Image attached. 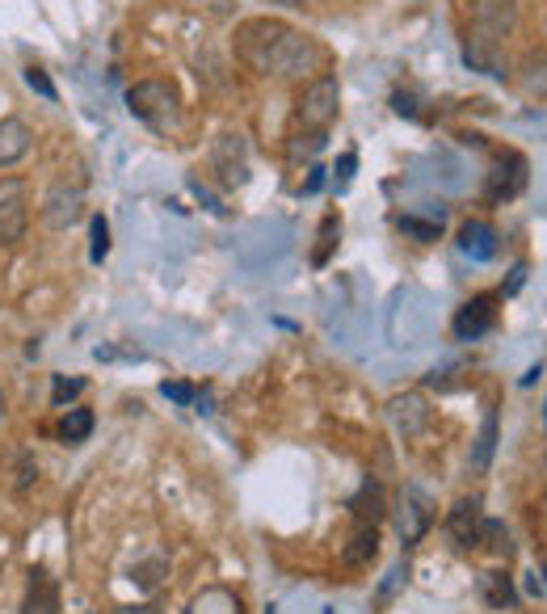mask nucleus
Masks as SVG:
<instances>
[{
    "label": "nucleus",
    "mask_w": 547,
    "mask_h": 614,
    "mask_svg": "<svg viewBox=\"0 0 547 614\" xmlns=\"http://www.w3.org/2000/svg\"><path fill=\"white\" fill-rule=\"evenodd\" d=\"M481 543L493 551V555H509V530H505L502 522H493V518H484Z\"/></svg>",
    "instance_id": "cd10ccee"
},
{
    "label": "nucleus",
    "mask_w": 547,
    "mask_h": 614,
    "mask_svg": "<svg viewBox=\"0 0 547 614\" xmlns=\"http://www.w3.org/2000/svg\"><path fill=\"white\" fill-rule=\"evenodd\" d=\"M89 257L93 261H105V253H110V223H105V215H93V223H89Z\"/></svg>",
    "instance_id": "bb28decb"
},
{
    "label": "nucleus",
    "mask_w": 547,
    "mask_h": 614,
    "mask_svg": "<svg viewBox=\"0 0 547 614\" xmlns=\"http://www.w3.org/2000/svg\"><path fill=\"white\" fill-rule=\"evenodd\" d=\"M30 144H34V135H30V127L21 118H0V169L18 165L21 156L30 152Z\"/></svg>",
    "instance_id": "dca6fc26"
},
{
    "label": "nucleus",
    "mask_w": 547,
    "mask_h": 614,
    "mask_svg": "<svg viewBox=\"0 0 547 614\" xmlns=\"http://www.w3.org/2000/svg\"><path fill=\"white\" fill-rule=\"evenodd\" d=\"M240 55H245L257 72L278 76V81H303V76L320 72V64H324L320 43L282 22L240 25Z\"/></svg>",
    "instance_id": "f257e3e1"
},
{
    "label": "nucleus",
    "mask_w": 547,
    "mask_h": 614,
    "mask_svg": "<svg viewBox=\"0 0 547 614\" xmlns=\"http://www.w3.org/2000/svg\"><path fill=\"white\" fill-rule=\"evenodd\" d=\"M270 4H282V9H303L308 0H270Z\"/></svg>",
    "instance_id": "e433bc0d"
},
{
    "label": "nucleus",
    "mask_w": 547,
    "mask_h": 614,
    "mask_svg": "<svg viewBox=\"0 0 547 614\" xmlns=\"http://www.w3.org/2000/svg\"><path fill=\"white\" fill-rule=\"evenodd\" d=\"M165 576H168V560H165V555H152V560H144L140 569L131 572V581H135L140 590H156Z\"/></svg>",
    "instance_id": "393cba45"
},
{
    "label": "nucleus",
    "mask_w": 547,
    "mask_h": 614,
    "mask_svg": "<svg viewBox=\"0 0 547 614\" xmlns=\"http://www.w3.org/2000/svg\"><path fill=\"white\" fill-rule=\"evenodd\" d=\"M34 480H39V464H34V455H30V450H18V480H13L18 492H25Z\"/></svg>",
    "instance_id": "c85d7f7f"
},
{
    "label": "nucleus",
    "mask_w": 547,
    "mask_h": 614,
    "mask_svg": "<svg viewBox=\"0 0 547 614\" xmlns=\"http://www.w3.org/2000/svg\"><path fill=\"white\" fill-rule=\"evenodd\" d=\"M0 417H4V396H0Z\"/></svg>",
    "instance_id": "4c0bfd02"
},
{
    "label": "nucleus",
    "mask_w": 547,
    "mask_h": 614,
    "mask_svg": "<svg viewBox=\"0 0 547 614\" xmlns=\"http://www.w3.org/2000/svg\"><path fill=\"white\" fill-rule=\"evenodd\" d=\"M446 530H451V539H455V548L472 551L481 548V530H484V513H481V501H472V497H463L460 506L446 513Z\"/></svg>",
    "instance_id": "f8f14e48"
},
{
    "label": "nucleus",
    "mask_w": 547,
    "mask_h": 614,
    "mask_svg": "<svg viewBox=\"0 0 547 614\" xmlns=\"http://www.w3.org/2000/svg\"><path fill=\"white\" fill-rule=\"evenodd\" d=\"M350 513L358 518V527H379V522H383L388 506H383V488H379V480H362V488H358L354 501H350Z\"/></svg>",
    "instance_id": "f3484780"
},
{
    "label": "nucleus",
    "mask_w": 547,
    "mask_h": 614,
    "mask_svg": "<svg viewBox=\"0 0 547 614\" xmlns=\"http://www.w3.org/2000/svg\"><path fill=\"white\" fill-rule=\"evenodd\" d=\"M514 85L530 102H547V46H530L518 67H514Z\"/></svg>",
    "instance_id": "ddd939ff"
},
{
    "label": "nucleus",
    "mask_w": 547,
    "mask_h": 614,
    "mask_svg": "<svg viewBox=\"0 0 547 614\" xmlns=\"http://www.w3.org/2000/svg\"><path fill=\"white\" fill-rule=\"evenodd\" d=\"M114 614H165V611H161V606H152V602H147V606H123V611H114Z\"/></svg>",
    "instance_id": "c9c22d12"
},
{
    "label": "nucleus",
    "mask_w": 547,
    "mask_h": 614,
    "mask_svg": "<svg viewBox=\"0 0 547 614\" xmlns=\"http://www.w3.org/2000/svg\"><path fill=\"white\" fill-rule=\"evenodd\" d=\"M514 25H518V0H476L463 64L493 81H505V39L514 34Z\"/></svg>",
    "instance_id": "f03ea898"
},
{
    "label": "nucleus",
    "mask_w": 547,
    "mask_h": 614,
    "mask_svg": "<svg viewBox=\"0 0 547 614\" xmlns=\"http://www.w3.org/2000/svg\"><path fill=\"white\" fill-rule=\"evenodd\" d=\"M392 110L404 114V118H417V97H413V93H396V97H392Z\"/></svg>",
    "instance_id": "72a5a7b5"
},
{
    "label": "nucleus",
    "mask_w": 547,
    "mask_h": 614,
    "mask_svg": "<svg viewBox=\"0 0 547 614\" xmlns=\"http://www.w3.org/2000/svg\"><path fill=\"white\" fill-rule=\"evenodd\" d=\"M186 614H240V602L228 590H207L189 602Z\"/></svg>",
    "instance_id": "4be33fe9"
},
{
    "label": "nucleus",
    "mask_w": 547,
    "mask_h": 614,
    "mask_svg": "<svg viewBox=\"0 0 547 614\" xmlns=\"http://www.w3.org/2000/svg\"><path fill=\"white\" fill-rule=\"evenodd\" d=\"M497 228L484 219H467L460 228V253H467L472 261H493L497 257Z\"/></svg>",
    "instance_id": "2eb2a0df"
},
{
    "label": "nucleus",
    "mask_w": 547,
    "mask_h": 614,
    "mask_svg": "<svg viewBox=\"0 0 547 614\" xmlns=\"http://www.w3.org/2000/svg\"><path fill=\"white\" fill-rule=\"evenodd\" d=\"M25 85L34 89V93H39V97H47V102H55V85H51V81H47V72H42V67H25Z\"/></svg>",
    "instance_id": "c756f323"
},
{
    "label": "nucleus",
    "mask_w": 547,
    "mask_h": 614,
    "mask_svg": "<svg viewBox=\"0 0 547 614\" xmlns=\"http://www.w3.org/2000/svg\"><path fill=\"white\" fill-rule=\"evenodd\" d=\"M84 392V379H63V375H55V387H51V400L55 404H68L72 396H81Z\"/></svg>",
    "instance_id": "7c9ffc66"
},
{
    "label": "nucleus",
    "mask_w": 547,
    "mask_h": 614,
    "mask_svg": "<svg viewBox=\"0 0 547 614\" xmlns=\"http://www.w3.org/2000/svg\"><path fill=\"white\" fill-rule=\"evenodd\" d=\"M89 434H93V413H89V408H68V413H63V422H60L63 443L81 446Z\"/></svg>",
    "instance_id": "5701e85b"
},
{
    "label": "nucleus",
    "mask_w": 547,
    "mask_h": 614,
    "mask_svg": "<svg viewBox=\"0 0 547 614\" xmlns=\"http://www.w3.org/2000/svg\"><path fill=\"white\" fill-rule=\"evenodd\" d=\"M126 110L152 131H177L182 123V93L177 85H168V81H140V85L126 89Z\"/></svg>",
    "instance_id": "7ed1b4c3"
},
{
    "label": "nucleus",
    "mask_w": 547,
    "mask_h": 614,
    "mask_svg": "<svg viewBox=\"0 0 547 614\" xmlns=\"http://www.w3.org/2000/svg\"><path fill=\"white\" fill-rule=\"evenodd\" d=\"M544 422H547V404H544Z\"/></svg>",
    "instance_id": "58836bf2"
},
{
    "label": "nucleus",
    "mask_w": 547,
    "mask_h": 614,
    "mask_svg": "<svg viewBox=\"0 0 547 614\" xmlns=\"http://www.w3.org/2000/svg\"><path fill=\"white\" fill-rule=\"evenodd\" d=\"M354 169H358V156L354 152H345V156H341V160H337V190H345V186H350V177H354Z\"/></svg>",
    "instance_id": "2f4dec72"
},
{
    "label": "nucleus",
    "mask_w": 547,
    "mask_h": 614,
    "mask_svg": "<svg viewBox=\"0 0 547 614\" xmlns=\"http://www.w3.org/2000/svg\"><path fill=\"white\" fill-rule=\"evenodd\" d=\"M388 417L396 425V434L417 438V434H425V425H430V404H425L421 392H404V396L388 400Z\"/></svg>",
    "instance_id": "9b49d317"
},
{
    "label": "nucleus",
    "mask_w": 547,
    "mask_h": 614,
    "mask_svg": "<svg viewBox=\"0 0 547 614\" xmlns=\"http://www.w3.org/2000/svg\"><path fill=\"white\" fill-rule=\"evenodd\" d=\"M21 614H60V590L51 581L47 569L30 572V585H25V597H21Z\"/></svg>",
    "instance_id": "4468645a"
},
{
    "label": "nucleus",
    "mask_w": 547,
    "mask_h": 614,
    "mask_svg": "<svg viewBox=\"0 0 547 614\" xmlns=\"http://www.w3.org/2000/svg\"><path fill=\"white\" fill-rule=\"evenodd\" d=\"M493 450H497V408L484 413V425L481 434H476V446H472V467L484 471V467L493 464Z\"/></svg>",
    "instance_id": "aec40b11"
},
{
    "label": "nucleus",
    "mask_w": 547,
    "mask_h": 614,
    "mask_svg": "<svg viewBox=\"0 0 547 614\" xmlns=\"http://www.w3.org/2000/svg\"><path fill=\"white\" fill-rule=\"evenodd\" d=\"M337 240H341V215H324V219H320V232H316L312 266H329Z\"/></svg>",
    "instance_id": "412c9836"
},
{
    "label": "nucleus",
    "mask_w": 547,
    "mask_h": 614,
    "mask_svg": "<svg viewBox=\"0 0 547 614\" xmlns=\"http://www.w3.org/2000/svg\"><path fill=\"white\" fill-rule=\"evenodd\" d=\"M84 219V190L81 186H51L47 198H42V228L47 232H68V228H76Z\"/></svg>",
    "instance_id": "423d86ee"
},
{
    "label": "nucleus",
    "mask_w": 547,
    "mask_h": 614,
    "mask_svg": "<svg viewBox=\"0 0 547 614\" xmlns=\"http://www.w3.org/2000/svg\"><path fill=\"white\" fill-rule=\"evenodd\" d=\"M161 392H165L168 400H177V404H194V400H198V392H194L189 383H165Z\"/></svg>",
    "instance_id": "473e14b6"
},
{
    "label": "nucleus",
    "mask_w": 547,
    "mask_h": 614,
    "mask_svg": "<svg viewBox=\"0 0 547 614\" xmlns=\"http://www.w3.org/2000/svg\"><path fill=\"white\" fill-rule=\"evenodd\" d=\"M341 110V85L337 76H316L312 85H303L299 102H295V123L308 131H324Z\"/></svg>",
    "instance_id": "20e7f679"
},
{
    "label": "nucleus",
    "mask_w": 547,
    "mask_h": 614,
    "mask_svg": "<svg viewBox=\"0 0 547 614\" xmlns=\"http://www.w3.org/2000/svg\"><path fill=\"white\" fill-rule=\"evenodd\" d=\"M523 190H526V160L518 152L497 156V165L488 173V190L484 194H488L493 202H505V198H518Z\"/></svg>",
    "instance_id": "9d476101"
},
{
    "label": "nucleus",
    "mask_w": 547,
    "mask_h": 614,
    "mask_svg": "<svg viewBox=\"0 0 547 614\" xmlns=\"http://www.w3.org/2000/svg\"><path fill=\"white\" fill-rule=\"evenodd\" d=\"M324 186V169H308V181H303V194H316Z\"/></svg>",
    "instance_id": "f704fd0d"
},
{
    "label": "nucleus",
    "mask_w": 547,
    "mask_h": 614,
    "mask_svg": "<svg viewBox=\"0 0 547 614\" xmlns=\"http://www.w3.org/2000/svg\"><path fill=\"white\" fill-rule=\"evenodd\" d=\"M493 324H497V299L493 295H476L467 299L455 320H451V333L460 341H481L484 333H493Z\"/></svg>",
    "instance_id": "1a4fd4ad"
},
{
    "label": "nucleus",
    "mask_w": 547,
    "mask_h": 614,
    "mask_svg": "<svg viewBox=\"0 0 547 614\" xmlns=\"http://www.w3.org/2000/svg\"><path fill=\"white\" fill-rule=\"evenodd\" d=\"M481 597H484V606H493V611H509V606L518 602L514 581H509L505 572H481Z\"/></svg>",
    "instance_id": "6ab92c4d"
},
{
    "label": "nucleus",
    "mask_w": 547,
    "mask_h": 614,
    "mask_svg": "<svg viewBox=\"0 0 547 614\" xmlns=\"http://www.w3.org/2000/svg\"><path fill=\"white\" fill-rule=\"evenodd\" d=\"M320 148H324V131H303V135H295L287 144V156L291 160H312Z\"/></svg>",
    "instance_id": "a878e982"
},
{
    "label": "nucleus",
    "mask_w": 547,
    "mask_h": 614,
    "mask_svg": "<svg viewBox=\"0 0 547 614\" xmlns=\"http://www.w3.org/2000/svg\"><path fill=\"white\" fill-rule=\"evenodd\" d=\"M430 527H434V506H430V497H425L421 488L409 485L400 492V509H396L400 543H404V548H417Z\"/></svg>",
    "instance_id": "0eeeda50"
},
{
    "label": "nucleus",
    "mask_w": 547,
    "mask_h": 614,
    "mask_svg": "<svg viewBox=\"0 0 547 614\" xmlns=\"http://www.w3.org/2000/svg\"><path fill=\"white\" fill-rule=\"evenodd\" d=\"M375 555H379V530L375 527H358L354 534H350L345 551H341V564H345V569H367Z\"/></svg>",
    "instance_id": "a211bd4d"
},
{
    "label": "nucleus",
    "mask_w": 547,
    "mask_h": 614,
    "mask_svg": "<svg viewBox=\"0 0 547 614\" xmlns=\"http://www.w3.org/2000/svg\"><path fill=\"white\" fill-rule=\"evenodd\" d=\"M30 228V186L21 177H0V244H18Z\"/></svg>",
    "instance_id": "39448f33"
},
{
    "label": "nucleus",
    "mask_w": 547,
    "mask_h": 614,
    "mask_svg": "<svg viewBox=\"0 0 547 614\" xmlns=\"http://www.w3.org/2000/svg\"><path fill=\"white\" fill-rule=\"evenodd\" d=\"M400 232L421 240V244H430V240L442 236V223L438 219H421V215H400Z\"/></svg>",
    "instance_id": "b1692460"
},
{
    "label": "nucleus",
    "mask_w": 547,
    "mask_h": 614,
    "mask_svg": "<svg viewBox=\"0 0 547 614\" xmlns=\"http://www.w3.org/2000/svg\"><path fill=\"white\" fill-rule=\"evenodd\" d=\"M210 169L219 173L224 186H245L249 181V148L245 135H219L210 148Z\"/></svg>",
    "instance_id": "6e6552de"
},
{
    "label": "nucleus",
    "mask_w": 547,
    "mask_h": 614,
    "mask_svg": "<svg viewBox=\"0 0 547 614\" xmlns=\"http://www.w3.org/2000/svg\"><path fill=\"white\" fill-rule=\"evenodd\" d=\"M544 581H547V564H544Z\"/></svg>",
    "instance_id": "ea45409f"
}]
</instances>
